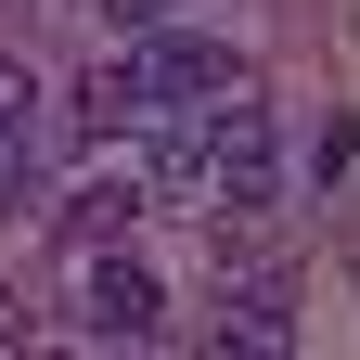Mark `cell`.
Wrapping results in <instances>:
<instances>
[{
	"mask_svg": "<svg viewBox=\"0 0 360 360\" xmlns=\"http://www.w3.org/2000/svg\"><path fill=\"white\" fill-rule=\"evenodd\" d=\"M142 193H206V206H232V219H257L270 193H283V142H270V103L232 77L219 103H193V129H167L155 116V155H142Z\"/></svg>",
	"mask_w": 360,
	"mask_h": 360,
	"instance_id": "6da1fadb",
	"label": "cell"
},
{
	"mask_svg": "<svg viewBox=\"0 0 360 360\" xmlns=\"http://www.w3.org/2000/svg\"><path fill=\"white\" fill-rule=\"evenodd\" d=\"M245 65L219 52V39H167V26H142L116 65H90L77 77V129L90 142H116V129H155V116H193V103H219Z\"/></svg>",
	"mask_w": 360,
	"mask_h": 360,
	"instance_id": "7a4b0ae2",
	"label": "cell"
},
{
	"mask_svg": "<svg viewBox=\"0 0 360 360\" xmlns=\"http://www.w3.org/2000/svg\"><path fill=\"white\" fill-rule=\"evenodd\" d=\"M155 270L142 257H90L77 270V335H103V347H155Z\"/></svg>",
	"mask_w": 360,
	"mask_h": 360,
	"instance_id": "3957f363",
	"label": "cell"
},
{
	"mask_svg": "<svg viewBox=\"0 0 360 360\" xmlns=\"http://www.w3.org/2000/svg\"><path fill=\"white\" fill-rule=\"evenodd\" d=\"M219 347H296V296H283V270L219 283Z\"/></svg>",
	"mask_w": 360,
	"mask_h": 360,
	"instance_id": "277c9868",
	"label": "cell"
},
{
	"mask_svg": "<svg viewBox=\"0 0 360 360\" xmlns=\"http://www.w3.org/2000/svg\"><path fill=\"white\" fill-rule=\"evenodd\" d=\"M13 180H26V77L0 65V193H13Z\"/></svg>",
	"mask_w": 360,
	"mask_h": 360,
	"instance_id": "5b68a950",
	"label": "cell"
},
{
	"mask_svg": "<svg viewBox=\"0 0 360 360\" xmlns=\"http://www.w3.org/2000/svg\"><path fill=\"white\" fill-rule=\"evenodd\" d=\"M103 13H116V26H129V39H142V26H155V13H167V0H103Z\"/></svg>",
	"mask_w": 360,
	"mask_h": 360,
	"instance_id": "8992f818",
	"label": "cell"
}]
</instances>
